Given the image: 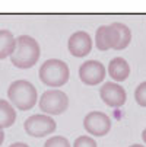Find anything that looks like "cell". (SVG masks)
<instances>
[{"label": "cell", "mask_w": 146, "mask_h": 147, "mask_svg": "<svg viewBox=\"0 0 146 147\" xmlns=\"http://www.w3.org/2000/svg\"><path fill=\"white\" fill-rule=\"evenodd\" d=\"M83 127L94 137H104L111 130V119L105 112L92 111L83 118Z\"/></svg>", "instance_id": "7"}, {"label": "cell", "mask_w": 146, "mask_h": 147, "mask_svg": "<svg viewBox=\"0 0 146 147\" xmlns=\"http://www.w3.org/2000/svg\"><path fill=\"white\" fill-rule=\"evenodd\" d=\"M107 28V36H108V44L113 50H124L129 47L132 41V31L127 25L121 22H114L110 25H105Z\"/></svg>", "instance_id": "8"}, {"label": "cell", "mask_w": 146, "mask_h": 147, "mask_svg": "<svg viewBox=\"0 0 146 147\" xmlns=\"http://www.w3.org/2000/svg\"><path fill=\"white\" fill-rule=\"evenodd\" d=\"M95 47H96L99 51H107V50H110L105 25H102V26H99V28L96 29V34H95Z\"/></svg>", "instance_id": "14"}, {"label": "cell", "mask_w": 146, "mask_h": 147, "mask_svg": "<svg viewBox=\"0 0 146 147\" xmlns=\"http://www.w3.org/2000/svg\"><path fill=\"white\" fill-rule=\"evenodd\" d=\"M44 147H70V143L63 136H54L44 143Z\"/></svg>", "instance_id": "15"}, {"label": "cell", "mask_w": 146, "mask_h": 147, "mask_svg": "<svg viewBox=\"0 0 146 147\" xmlns=\"http://www.w3.org/2000/svg\"><path fill=\"white\" fill-rule=\"evenodd\" d=\"M73 147H96V141L89 136H80L75 140Z\"/></svg>", "instance_id": "17"}, {"label": "cell", "mask_w": 146, "mask_h": 147, "mask_svg": "<svg viewBox=\"0 0 146 147\" xmlns=\"http://www.w3.org/2000/svg\"><path fill=\"white\" fill-rule=\"evenodd\" d=\"M24 128L28 136L41 138V137H47V136L53 134L57 128V124L50 115L35 114V115H31L26 118Z\"/></svg>", "instance_id": "5"}, {"label": "cell", "mask_w": 146, "mask_h": 147, "mask_svg": "<svg viewBox=\"0 0 146 147\" xmlns=\"http://www.w3.org/2000/svg\"><path fill=\"white\" fill-rule=\"evenodd\" d=\"M108 74L114 82H124L129 76H130V66L129 63L121 58V57H115L110 61L108 64Z\"/></svg>", "instance_id": "11"}, {"label": "cell", "mask_w": 146, "mask_h": 147, "mask_svg": "<svg viewBox=\"0 0 146 147\" xmlns=\"http://www.w3.org/2000/svg\"><path fill=\"white\" fill-rule=\"evenodd\" d=\"M99 96L102 102L111 108H120L126 103L127 95L121 85L115 82H105L99 89Z\"/></svg>", "instance_id": "9"}, {"label": "cell", "mask_w": 146, "mask_h": 147, "mask_svg": "<svg viewBox=\"0 0 146 147\" xmlns=\"http://www.w3.org/2000/svg\"><path fill=\"white\" fill-rule=\"evenodd\" d=\"M142 138H143V141H145V144H146V128H145L143 133H142Z\"/></svg>", "instance_id": "20"}, {"label": "cell", "mask_w": 146, "mask_h": 147, "mask_svg": "<svg viewBox=\"0 0 146 147\" xmlns=\"http://www.w3.org/2000/svg\"><path fill=\"white\" fill-rule=\"evenodd\" d=\"M3 141H5V131L3 128H0V146L3 144Z\"/></svg>", "instance_id": "19"}, {"label": "cell", "mask_w": 146, "mask_h": 147, "mask_svg": "<svg viewBox=\"0 0 146 147\" xmlns=\"http://www.w3.org/2000/svg\"><path fill=\"white\" fill-rule=\"evenodd\" d=\"M130 147H145V146H140V144H132Z\"/></svg>", "instance_id": "21"}, {"label": "cell", "mask_w": 146, "mask_h": 147, "mask_svg": "<svg viewBox=\"0 0 146 147\" xmlns=\"http://www.w3.org/2000/svg\"><path fill=\"white\" fill-rule=\"evenodd\" d=\"M7 98L13 108L20 111H29L35 107L38 95L37 89L28 80H15L7 89Z\"/></svg>", "instance_id": "2"}, {"label": "cell", "mask_w": 146, "mask_h": 147, "mask_svg": "<svg viewBox=\"0 0 146 147\" xmlns=\"http://www.w3.org/2000/svg\"><path fill=\"white\" fill-rule=\"evenodd\" d=\"M134 99H136L137 105L146 108V82H142L140 85L136 88V90H134Z\"/></svg>", "instance_id": "16"}, {"label": "cell", "mask_w": 146, "mask_h": 147, "mask_svg": "<svg viewBox=\"0 0 146 147\" xmlns=\"http://www.w3.org/2000/svg\"><path fill=\"white\" fill-rule=\"evenodd\" d=\"M69 108V98L58 89L45 90L39 99V109L45 115H61Z\"/></svg>", "instance_id": "4"}, {"label": "cell", "mask_w": 146, "mask_h": 147, "mask_svg": "<svg viewBox=\"0 0 146 147\" xmlns=\"http://www.w3.org/2000/svg\"><path fill=\"white\" fill-rule=\"evenodd\" d=\"M16 47V38L7 29L0 31V60L7 58L13 54Z\"/></svg>", "instance_id": "12"}, {"label": "cell", "mask_w": 146, "mask_h": 147, "mask_svg": "<svg viewBox=\"0 0 146 147\" xmlns=\"http://www.w3.org/2000/svg\"><path fill=\"white\" fill-rule=\"evenodd\" d=\"M69 77H70V70L63 60L50 58L45 60L43 66L39 67V80L47 86L60 88L69 82Z\"/></svg>", "instance_id": "3"}, {"label": "cell", "mask_w": 146, "mask_h": 147, "mask_svg": "<svg viewBox=\"0 0 146 147\" xmlns=\"http://www.w3.org/2000/svg\"><path fill=\"white\" fill-rule=\"evenodd\" d=\"M67 48L73 57L83 58L92 50V38L85 31H76L75 34L70 35L67 41Z\"/></svg>", "instance_id": "10"}, {"label": "cell", "mask_w": 146, "mask_h": 147, "mask_svg": "<svg viewBox=\"0 0 146 147\" xmlns=\"http://www.w3.org/2000/svg\"><path fill=\"white\" fill-rule=\"evenodd\" d=\"M105 66L98 60H88L79 67V79L88 86H96L105 80Z\"/></svg>", "instance_id": "6"}, {"label": "cell", "mask_w": 146, "mask_h": 147, "mask_svg": "<svg viewBox=\"0 0 146 147\" xmlns=\"http://www.w3.org/2000/svg\"><path fill=\"white\" fill-rule=\"evenodd\" d=\"M41 55V48L37 39L29 35H20L16 38V47L10 55L12 64L18 69H31L37 64Z\"/></svg>", "instance_id": "1"}, {"label": "cell", "mask_w": 146, "mask_h": 147, "mask_svg": "<svg viewBox=\"0 0 146 147\" xmlns=\"http://www.w3.org/2000/svg\"><path fill=\"white\" fill-rule=\"evenodd\" d=\"M9 147H29V146H28V144H25V143H19V141H18V143L10 144Z\"/></svg>", "instance_id": "18"}, {"label": "cell", "mask_w": 146, "mask_h": 147, "mask_svg": "<svg viewBox=\"0 0 146 147\" xmlns=\"http://www.w3.org/2000/svg\"><path fill=\"white\" fill-rule=\"evenodd\" d=\"M16 121V111L9 100L0 99V128H9Z\"/></svg>", "instance_id": "13"}]
</instances>
